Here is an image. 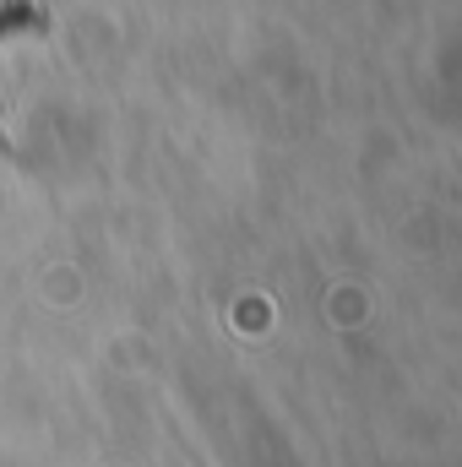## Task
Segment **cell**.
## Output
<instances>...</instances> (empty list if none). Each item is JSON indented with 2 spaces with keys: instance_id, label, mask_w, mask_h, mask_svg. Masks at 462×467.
<instances>
[{
  "instance_id": "6da1fadb",
  "label": "cell",
  "mask_w": 462,
  "mask_h": 467,
  "mask_svg": "<svg viewBox=\"0 0 462 467\" xmlns=\"http://www.w3.org/2000/svg\"><path fill=\"white\" fill-rule=\"evenodd\" d=\"M22 27H27V33H49V16H44L33 0H5V5H0V38H5V33H22Z\"/></svg>"
},
{
  "instance_id": "7a4b0ae2",
  "label": "cell",
  "mask_w": 462,
  "mask_h": 467,
  "mask_svg": "<svg viewBox=\"0 0 462 467\" xmlns=\"http://www.w3.org/2000/svg\"><path fill=\"white\" fill-rule=\"evenodd\" d=\"M0 152H11V136H5V130H0Z\"/></svg>"
}]
</instances>
